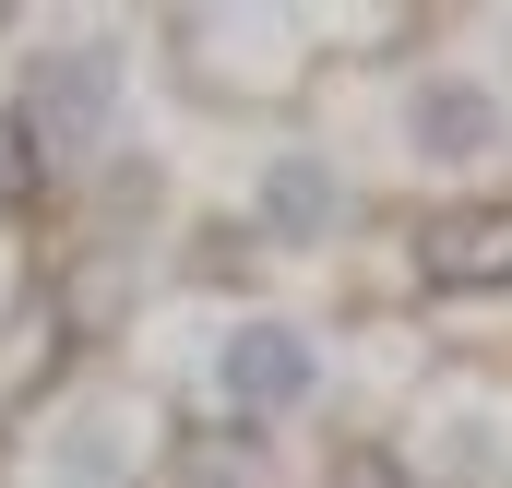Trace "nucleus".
<instances>
[{"label": "nucleus", "mask_w": 512, "mask_h": 488, "mask_svg": "<svg viewBox=\"0 0 512 488\" xmlns=\"http://www.w3.org/2000/svg\"><path fill=\"white\" fill-rule=\"evenodd\" d=\"M310 381H322L310 334H298V322H274V310L239 322V334L215 346V393H227V417H274V405H298Z\"/></svg>", "instance_id": "obj_1"}, {"label": "nucleus", "mask_w": 512, "mask_h": 488, "mask_svg": "<svg viewBox=\"0 0 512 488\" xmlns=\"http://www.w3.org/2000/svg\"><path fill=\"white\" fill-rule=\"evenodd\" d=\"M417 286H441V298L512 286V203H453V215H429V227H417Z\"/></svg>", "instance_id": "obj_2"}, {"label": "nucleus", "mask_w": 512, "mask_h": 488, "mask_svg": "<svg viewBox=\"0 0 512 488\" xmlns=\"http://www.w3.org/2000/svg\"><path fill=\"white\" fill-rule=\"evenodd\" d=\"M108 120V60L96 48H72V60H48L36 72V96H24V131H36V155H84Z\"/></svg>", "instance_id": "obj_3"}, {"label": "nucleus", "mask_w": 512, "mask_h": 488, "mask_svg": "<svg viewBox=\"0 0 512 488\" xmlns=\"http://www.w3.org/2000/svg\"><path fill=\"white\" fill-rule=\"evenodd\" d=\"M405 143L429 155V167H477L489 143H501V108H489V84H417V108H405Z\"/></svg>", "instance_id": "obj_4"}, {"label": "nucleus", "mask_w": 512, "mask_h": 488, "mask_svg": "<svg viewBox=\"0 0 512 488\" xmlns=\"http://www.w3.org/2000/svg\"><path fill=\"white\" fill-rule=\"evenodd\" d=\"M262 215H274L286 239H322V227L346 215V179H334L322 155H274V179H262Z\"/></svg>", "instance_id": "obj_5"}, {"label": "nucleus", "mask_w": 512, "mask_h": 488, "mask_svg": "<svg viewBox=\"0 0 512 488\" xmlns=\"http://www.w3.org/2000/svg\"><path fill=\"white\" fill-rule=\"evenodd\" d=\"M36 167H48V155H36V131H24V108H12V120H0V203H24Z\"/></svg>", "instance_id": "obj_6"}, {"label": "nucleus", "mask_w": 512, "mask_h": 488, "mask_svg": "<svg viewBox=\"0 0 512 488\" xmlns=\"http://www.w3.org/2000/svg\"><path fill=\"white\" fill-rule=\"evenodd\" d=\"M334 488H417V477H405L393 453H358V465H346V477H334Z\"/></svg>", "instance_id": "obj_7"}, {"label": "nucleus", "mask_w": 512, "mask_h": 488, "mask_svg": "<svg viewBox=\"0 0 512 488\" xmlns=\"http://www.w3.org/2000/svg\"><path fill=\"white\" fill-rule=\"evenodd\" d=\"M0 24H12V12H0Z\"/></svg>", "instance_id": "obj_8"}]
</instances>
